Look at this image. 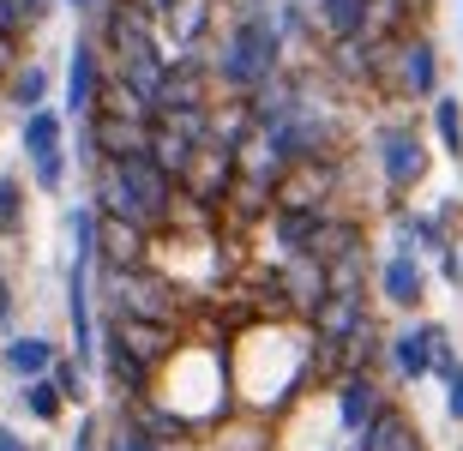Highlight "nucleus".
I'll list each match as a JSON object with an SVG mask.
<instances>
[{"label":"nucleus","instance_id":"f257e3e1","mask_svg":"<svg viewBox=\"0 0 463 451\" xmlns=\"http://www.w3.org/2000/svg\"><path fill=\"white\" fill-rule=\"evenodd\" d=\"M277 54H283L277 18L247 13L223 42V85L235 90V97H259V90L271 85V72H277Z\"/></svg>","mask_w":463,"mask_h":451},{"label":"nucleus","instance_id":"39448f33","mask_svg":"<svg viewBox=\"0 0 463 451\" xmlns=\"http://www.w3.org/2000/svg\"><path fill=\"white\" fill-rule=\"evenodd\" d=\"M313 319H319V337H326V343L349 337V331L367 319V313H361V289H326L319 307H313Z\"/></svg>","mask_w":463,"mask_h":451},{"label":"nucleus","instance_id":"5701e85b","mask_svg":"<svg viewBox=\"0 0 463 451\" xmlns=\"http://www.w3.org/2000/svg\"><path fill=\"white\" fill-rule=\"evenodd\" d=\"M0 451H31V446H24V439H18L13 428H6V421H0Z\"/></svg>","mask_w":463,"mask_h":451},{"label":"nucleus","instance_id":"4468645a","mask_svg":"<svg viewBox=\"0 0 463 451\" xmlns=\"http://www.w3.org/2000/svg\"><path fill=\"white\" fill-rule=\"evenodd\" d=\"M326 6V24L331 36L344 42V36H361V24H367V0H319Z\"/></svg>","mask_w":463,"mask_h":451},{"label":"nucleus","instance_id":"cd10ccee","mask_svg":"<svg viewBox=\"0 0 463 451\" xmlns=\"http://www.w3.org/2000/svg\"><path fill=\"white\" fill-rule=\"evenodd\" d=\"M72 6H90V0H72Z\"/></svg>","mask_w":463,"mask_h":451},{"label":"nucleus","instance_id":"9b49d317","mask_svg":"<svg viewBox=\"0 0 463 451\" xmlns=\"http://www.w3.org/2000/svg\"><path fill=\"white\" fill-rule=\"evenodd\" d=\"M373 409H379L373 385H367V380H349V385H344V398H337V416H344V428H349V434H361Z\"/></svg>","mask_w":463,"mask_h":451},{"label":"nucleus","instance_id":"20e7f679","mask_svg":"<svg viewBox=\"0 0 463 451\" xmlns=\"http://www.w3.org/2000/svg\"><path fill=\"white\" fill-rule=\"evenodd\" d=\"M97 90H103V54H97L90 36H79V42H72V61H67V103H72V115H90V108H97Z\"/></svg>","mask_w":463,"mask_h":451},{"label":"nucleus","instance_id":"423d86ee","mask_svg":"<svg viewBox=\"0 0 463 451\" xmlns=\"http://www.w3.org/2000/svg\"><path fill=\"white\" fill-rule=\"evenodd\" d=\"M379 151H385V181H392V187H415L421 169H428V156H421L415 133H385Z\"/></svg>","mask_w":463,"mask_h":451},{"label":"nucleus","instance_id":"0eeeda50","mask_svg":"<svg viewBox=\"0 0 463 451\" xmlns=\"http://www.w3.org/2000/svg\"><path fill=\"white\" fill-rule=\"evenodd\" d=\"M0 367L18 373V380H43V373L54 367V343H49V337H13L6 355H0Z\"/></svg>","mask_w":463,"mask_h":451},{"label":"nucleus","instance_id":"b1692460","mask_svg":"<svg viewBox=\"0 0 463 451\" xmlns=\"http://www.w3.org/2000/svg\"><path fill=\"white\" fill-rule=\"evenodd\" d=\"M133 6H138V13H151V18H163V13L175 6V0H133Z\"/></svg>","mask_w":463,"mask_h":451},{"label":"nucleus","instance_id":"f03ea898","mask_svg":"<svg viewBox=\"0 0 463 451\" xmlns=\"http://www.w3.org/2000/svg\"><path fill=\"white\" fill-rule=\"evenodd\" d=\"M24 156H31V174L43 193H61V121H54L49 108H31V121H24Z\"/></svg>","mask_w":463,"mask_h":451},{"label":"nucleus","instance_id":"f8f14e48","mask_svg":"<svg viewBox=\"0 0 463 451\" xmlns=\"http://www.w3.org/2000/svg\"><path fill=\"white\" fill-rule=\"evenodd\" d=\"M385 296H392L397 307H415V301H421V265L415 259H392L385 265Z\"/></svg>","mask_w":463,"mask_h":451},{"label":"nucleus","instance_id":"dca6fc26","mask_svg":"<svg viewBox=\"0 0 463 451\" xmlns=\"http://www.w3.org/2000/svg\"><path fill=\"white\" fill-rule=\"evenodd\" d=\"M18 223H24V181L0 174V235H18Z\"/></svg>","mask_w":463,"mask_h":451},{"label":"nucleus","instance_id":"ddd939ff","mask_svg":"<svg viewBox=\"0 0 463 451\" xmlns=\"http://www.w3.org/2000/svg\"><path fill=\"white\" fill-rule=\"evenodd\" d=\"M6 79H13L6 97H13L18 108H43V97H49V72H43V67H13Z\"/></svg>","mask_w":463,"mask_h":451},{"label":"nucleus","instance_id":"393cba45","mask_svg":"<svg viewBox=\"0 0 463 451\" xmlns=\"http://www.w3.org/2000/svg\"><path fill=\"white\" fill-rule=\"evenodd\" d=\"M72 451H97V428H90V421L79 428V446H72Z\"/></svg>","mask_w":463,"mask_h":451},{"label":"nucleus","instance_id":"6ab92c4d","mask_svg":"<svg viewBox=\"0 0 463 451\" xmlns=\"http://www.w3.org/2000/svg\"><path fill=\"white\" fill-rule=\"evenodd\" d=\"M49 380H54V391H61V398H79V391H85V367H79V362H61V355H54Z\"/></svg>","mask_w":463,"mask_h":451},{"label":"nucleus","instance_id":"2eb2a0df","mask_svg":"<svg viewBox=\"0 0 463 451\" xmlns=\"http://www.w3.org/2000/svg\"><path fill=\"white\" fill-rule=\"evenodd\" d=\"M109 367H115V385L127 391V398H145V362H138V355H127L115 337H109Z\"/></svg>","mask_w":463,"mask_h":451},{"label":"nucleus","instance_id":"bb28decb","mask_svg":"<svg viewBox=\"0 0 463 451\" xmlns=\"http://www.w3.org/2000/svg\"><path fill=\"white\" fill-rule=\"evenodd\" d=\"M13 313V289H6V277H0V319Z\"/></svg>","mask_w":463,"mask_h":451},{"label":"nucleus","instance_id":"1a4fd4ad","mask_svg":"<svg viewBox=\"0 0 463 451\" xmlns=\"http://www.w3.org/2000/svg\"><path fill=\"white\" fill-rule=\"evenodd\" d=\"M361 451H421V439H415V428L403 416H392V409H385V416L373 421V434L361 439Z\"/></svg>","mask_w":463,"mask_h":451},{"label":"nucleus","instance_id":"a211bd4d","mask_svg":"<svg viewBox=\"0 0 463 451\" xmlns=\"http://www.w3.org/2000/svg\"><path fill=\"white\" fill-rule=\"evenodd\" d=\"M433 127H439V139H446V151H463V108L451 103V97H439V108H433Z\"/></svg>","mask_w":463,"mask_h":451},{"label":"nucleus","instance_id":"4be33fe9","mask_svg":"<svg viewBox=\"0 0 463 451\" xmlns=\"http://www.w3.org/2000/svg\"><path fill=\"white\" fill-rule=\"evenodd\" d=\"M446 380H451V416L463 421V367H458V362L446 367Z\"/></svg>","mask_w":463,"mask_h":451},{"label":"nucleus","instance_id":"7ed1b4c3","mask_svg":"<svg viewBox=\"0 0 463 451\" xmlns=\"http://www.w3.org/2000/svg\"><path fill=\"white\" fill-rule=\"evenodd\" d=\"M392 362H397V373H403V380H421L428 367H439V373H446L451 355H446V337H439L433 325H415V331H403V337H397Z\"/></svg>","mask_w":463,"mask_h":451},{"label":"nucleus","instance_id":"6e6552de","mask_svg":"<svg viewBox=\"0 0 463 451\" xmlns=\"http://www.w3.org/2000/svg\"><path fill=\"white\" fill-rule=\"evenodd\" d=\"M433 85H439V54H433V42H410L403 49V90L433 97Z\"/></svg>","mask_w":463,"mask_h":451},{"label":"nucleus","instance_id":"412c9836","mask_svg":"<svg viewBox=\"0 0 463 451\" xmlns=\"http://www.w3.org/2000/svg\"><path fill=\"white\" fill-rule=\"evenodd\" d=\"M24 24H31V18H24V6H18V0H0V36H13V42H18V31H24Z\"/></svg>","mask_w":463,"mask_h":451},{"label":"nucleus","instance_id":"9d476101","mask_svg":"<svg viewBox=\"0 0 463 451\" xmlns=\"http://www.w3.org/2000/svg\"><path fill=\"white\" fill-rule=\"evenodd\" d=\"M163 18H169L175 42L187 49V42H199V36H205V24H211V0H175V6H169Z\"/></svg>","mask_w":463,"mask_h":451},{"label":"nucleus","instance_id":"aec40b11","mask_svg":"<svg viewBox=\"0 0 463 451\" xmlns=\"http://www.w3.org/2000/svg\"><path fill=\"white\" fill-rule=\"evenodd\" d=\"M109 451H156V439L145 434V428H133V421H120L115 439H109Z\"/></svg>","mask_w":463,"mask_h":451},{"label":"nucleus","instance_id":"a878e982","mask_svg":"<svg viewBox=\"0 0 463 451\" xmlns=\"http://www.w3.org/2000/svg\"><path fill=\"white\" fill-rule=\"evenodd\" d=\"M18 6H24V18H43V13H49V0H18Z\"/></svg>","mask_w":463,"mask_h":451},{"label":"nucleus","instance_id":"f3484780","mask_svg":"<svg viewBox=\"0 0 463 451\" xmlns=\"http://www.w3.org/2000/svg\"><path fill=\"white\" fill-rule=\"evenodd\" d=\"M24 403H31V416H43V421L61 416V391H54L49 373H43V380H24Z\"/></svg>","mask_w":463,"mask_h":451}]
</instances>
